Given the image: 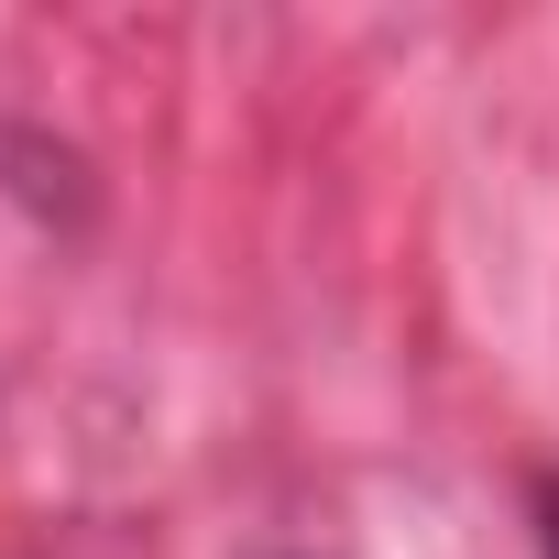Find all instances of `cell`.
I'll return each mask as SVG.
<instances>
[{
	"label": "cell",
	"mask_w": 559,
	"mask_h": 559,
	"mask_svg": "<svg viewBox=\"0 0 559 559\" xmlns=\"http://www.w3.org/2000/svg\"><path fill=\"white\" fill-rule=\"evenodd\" d=\"M548 559H559V526H548Z\"/></svg>",
	"instance_id": "cell-1"
}]
</instances>
